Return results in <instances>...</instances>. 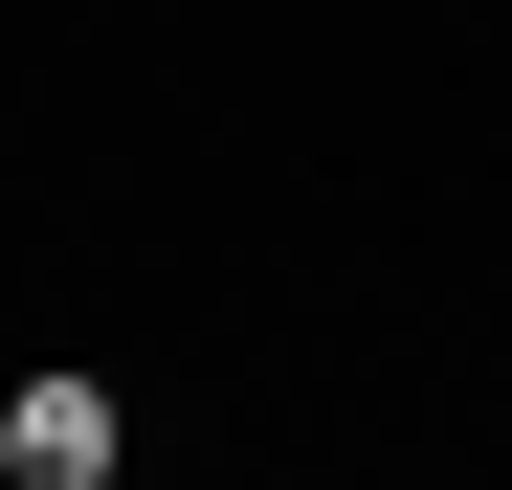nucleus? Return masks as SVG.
I'll list each match as a JSON object with an SVG mask.
<instances>
[{
    "mask_svg": "<svg viewBox=\"0 0 512 490\" xmlns=\"http://www.w3.org/2000/svg\"><path fill=\"white\" fill-rule=\"evenodd\" d=\"M0 490H134V424H112V379H90V357L0 379Z\"/></svg>",
    "mask_w": 512,
    "mask_h": 490,
    "instance_id": "f257e3e1",
    "label": "nucleus"
}]
</instances>
